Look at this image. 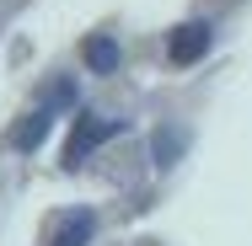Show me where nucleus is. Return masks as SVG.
I'll use <instances>...</instances> for the list:
<instances>
[{"mask_svg":"<svg viewBox=\"0 0 252 246\" xmlns=\"http://www.w3.org/2000/svg\"><path fill=\"white\" fill-rule=\"evenodd\" d=\"M70 102H75V91H70V86L49 91V102H43V107H32V112H27V118H22L16 129H11V150H38L43 139H49L54 112H59V107H70Z\"/></svg>","mask_w":252,"mask_h":246,"instance_id":"nucleus-1","label":"nucleus"},{"mask_svg":"<svg viewBox=\"0 0 252 246\" xmlns=\"http://www.w3.org/2000/svg\"><path fill=\"white\" fill-rule=\"evenodd\" d=\"M113 134H124V123H118V118H97V112H81V118H75V129H70L64 161H70V166H81V161H86V155H92L97 145H107Z\"/></svg>","mask_w":252,"mask_h":246,"instance_id":"nucleus-2","label":"nucleus"},{"mask_svg":"<svg viewBox=\"0 0 252 246\" xmlns=\"http://www.w3.org/2000/svg\"><path fill=\"white\" fill-rule=\"evenodd\" d=\"M204 54H209V27H204V22H183V27L166 38V59H172V64H193Z\"/></svg>","mask_w":252,"mask_h":246,"instance_id":"nucleus-3","label":"nucleus"},{"mask_svg":"<svg viewBox=\"0 0 252 246\" xmlns=\"http://www.w3.org/2000/svg\"><path fill=\"white\" fill-rule=\"evenodd\" d=\"M92 230H97V219L81 209V214H70V219H64V230L54 236V246H86V241H92Z\"/></svg>","mask_w":252,"mask_h":246,"instance_id":"nucleus-4","label":"nucleus"},{"mask_svg":"<svg viewBox=\"0 0 252 246\" xmlns=\"http://www.w3.org/2000/svg\"><path fill=\"white\" fill-rule=\"evenodd\" d=\"M86 64H92L97 75L118 70V43H113V38H86Z\"/></svg>","mask_w":252,"mask_h":246,"instance_id":"nucleus-5","label":"nucleus"},{"mask_svg":"<svg viewBox=\"0 0 252 246\" xmlns=\"http://www.w3.org/2000/svg\"><path fill=\"white\" fill-rule=\"evenodd\" d=\"M177 150H183L177 134H156V161H161V166H172V155H177Z\"/></svg>","mask_w":252,"mask_h":246,"instance_id":"nucleus-6","label":"nucleus"}]
</instances>
